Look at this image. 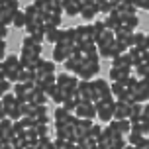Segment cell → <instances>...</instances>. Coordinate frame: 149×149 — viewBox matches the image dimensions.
Here are the masks:
<instances>
[{
  "mask_svg": "<svg viewBox=\"0 0 149 149\" xmlns=\"http://www.w3.org/2000/svg\"><path fill=\"white\" fill-rule=\"evenodd\" d=\"M24 12H26L28 22H43V14H41V12H39V10H37L33 4H28Z\"/></svg>",
  "mask_w": 149,
  "mask_h": 149,
  "instance_id": "cell-24",
  "label": "cell"
},
{
  "mask_svg": "<svg viewBox=\"0 0 149 149\" xmlns=\"http://www.w3.org/2000/svg\"><path fill=\"white\" fill-rule=\"evenodd\" d=\"M82 63H84V53H81V55H71V57L63 63V67H65V71H69V73H77V71L82 67Z\"/></svg>",
  "mask_w": 149,
  "mask_h": 149,
  "instance_id": "cell-13",
  "label": "cell"
},
{
  "mask_svg": "<svg viewBox=\"0 0 149 149\" xmlns=\"http://www.w3.org/2000/svg\"><path fill=\"white\" fill-rule=\"evenodd\" d=\"M88 41H94V37H92V26L90 24L77 26V43H88Z\"/></svg>",
  "mask_w": 149,
  "mask_h": 149,
  "instance_id": "cell-11",
  "label": "cell"
},
{
  "mask_svg": "<svg viewBox=\"0 0 149 149\" xmlns=\"http://www.w3.org/2000/svg\"><path fill=\"white\" fill-rule=\"evenodd\" d=\"M51 84H57V74H39L37 77V86L39 88H47Z\"/></svg>",
  "mask_w": 149,
  "mask_h": 149,
  "instance_id": "cell-25",
  "label": "cell"
},
{
  "mask_svg": "<svg viewBox=\"0 0 149 149\" xmlns=\"http://www.w3.org/2000/svg\"><path fill=\"white\" fill-rule=\"evenodd\" d=\"M24 71L22 59L20 55H6L2 59V65H0V74L2 79H8L10 82H20V73Z\"/></svg>",
  "mask_w": 149,
  "mask_h": 149,
  "instance_id": "cell-1",
  "label": "cell"
},
{
  "mask_svg": "<svg viewBox=\"0 0 149 149\" xmlns=\"http://www.w3.org/2000/svg\"><path fill=\"white\" fill-rule=\"evenodd\" d=\"M120 4H130V2H132V0H118Z\"/></svg>",
  "mask_w": 149,
  "mask_h": 149,
  "instance_id": "cell-51",
  "label": "cell"
},
{
  "mask_svg": "<svg viewBox=\"0 0 149 149\" xmlns=\"http://www.w3.org/2000/svg\"><path fill=\"white\" fill-rule=\"evenodd\" d=\"M145 53H149V33L145 36V39H143V47H141Z\"/></svg>",
  "mask_w": 149,
  "mask_h": 149,
  "instance_id": "cell-45",
  "label": "cell"
},
{
  "mask_svg": "<svg viewBox=\"0 0 149 149\" xmlns=\"http://www.w3.org/2000/svg\"><path fill=\"white\" fill-rule=\"evenodd\" d=\"M132 4L137 10H149V0H132Z\"/></svg>",
  "mask_w": 149,
  "mask_h": 149,
  "instance_id": "cell-42",
  "label": "cell"
},
{
  "mask_svg": "<svg viewBox=\"0 0 149 149\" xmlns=\"http://www.w3.org/2000/svg\"><path fill=\"white\" fill-rule=\"evenodd\" d=\"M94 90H96V102L98 100H116L112 94V84L104 79H94Z\"/></svg>",
  "mask_w": 149,
  "mask_h": 149,
  "instance_id": "cell-6",
  "label": "cell"
},
{
  "mask_svg": "<svg viewBox=\"0 0 149 149\" xmlns=\"http://www.w3.org/2000/svg\"><path fill=\"white\" fill-rule=\"evenodd\" d=\"M31 4H33V6H36L43 16H47L49 12H51V6H49V2H47V0H33Z\"/></svg>",
  "mask_w": 149,
  "mask_h": 149,
  "instance_id": "cell-36",
  "label": "cell"
},
{
  "mask_svg": "<svg viewBox=\"0 0 149 149\" xmlns=\"http://www.w3.org/2000/svg\"><path fill=\"white\" fill-rule=\"evenodd\" d=\"M81 4H79V2H77V0H65V2H63V12H65V14L67 16H81Z\"/></svg>",
  "mask_w": 149,
  "mask_h": 149,
  "instance_id": "cell-23",
  "label": "cell"
},
{
  "mask_svg": "<svg viewBox=\"0 0 149 149\" xmlns=\"http://www.w3.org/2000/svg\"><path fill=\"white\" fill-rule=\"evenodd\" d=\"M14 16L16 12L10 8H0V18H2V26H12L14 24Z\"/></svg>",
  "mask_w": 149,
  "mask_h": 149,
  "instance_id": "cell-29",
  "label": "cell"
},
{
  "mask_svg": "<svg viewBox=\"0 0 149 149\" xmlns=\"http://www.w3.org/2000/svg\"><path fill=\"white\" fill-rule=\"evenodd\" d=\"M59 43H63V45H74L77 43V28H63L61 30Z\"/></svg>",
  "mask_w": 149,
  "mask_h": 149,
  "instance_id": "cell-18",
  "label": "cell"
},
{
  "mask_svg": "<svg viewBox=\"0 0 149 149\" xmlns=\"http://www.w3.org/2000/svg\"><path fill=\"white\" fill-rule=\"evenodd\" d=\"M112 67H130V69H134V59H132L130 51L124 53V55H118L116 59H112Z\"/></svg>",
  "mask_w": 149,
  "mask_h": 149,
  "instance_id": "cell-22",
  "label": "cell"
},
{
  "mask_svg": "<svg viewBox=\"0 0 149 149\" xmlns=\"http://www.w3.org/2000/svg\"><path fill=\"white\" fill-rule=\"evenodd\" d=\"M98 6H94V4H88V6H82L81 10V18L84 20V22H96V16H98Z\"/></svg>",
  "mask_w": 149,
  "mask_h": 149,
  "instance_id": "cell-19",
  "label": "cell"
},
{
  "mask_svg": "<svg viewBox=\"0 0 149 149\" xmlns=\"http://www.w3.org/2000/svg\"><path fill=\"white\" fill-rule=\"evenodd\" d=\"M43 30H51V28H59L61 24V14H55V12H49L47 16H43Z\"/></svg>",
  "mask_w": 149,
  "mask_h": 149,
  "instance_id": "cell-21",
  "label": "cell"
},
{
  "mask_svg": "<svg viewBox=\"0 0 149 149\" xmlns=\"http://www.w3.org/2000/svg\"><path fill=\"white\" fill-rule=\"evenodd\" d=\"M71 55H73V45L57 43L53 47V61H55V63H65Z\"/></svg>",
  "mask_w": 149,
  "mask_h": 149,
  "instance_id": "cell-9",
  "label": "cell"
},
{
  "mask_svg": "<svg viewBox=\"0 0 149 149\" xmlns=\"http://www.w3.org/2000/svg\"><path fill=\"white\" fill-rule=\"evenodd\" d=\"M132 122L130 120H112L110 124H108V127H110L114 134H120V135H127L130 132H132Z\"/></svg>",
  "mask_w": 149,
  "mask_h": 149,
  "instance_id": "cell-10",
  "label": "cell"
},
{
  "mask_svg": "<svg viewBox=\"0 0 149 149\" xmlns=\"http://www.w3.org/2000/svg\"><path fill=\"white\" fill-rule=\"evenodd\" d=\"M47 2H49L51 10H53V8H59V6H61V0H47Z\"/></svg>",
  "mask_w": 149,
  "mask_h": 149,
  "instance_id": "cell-46",
  "label": "cell"
},
{
  "mask_svg": "<svg viewBox=\"0 0 149 149\" xmlns=\"http://www.w3.org/2000/svg\"><path fill=\"white\" fill-rule=\"evenodd\" d=\"M132 132H137V134L145 135V137H149V122H137V124H134L132 126Z\"/></svg>",
  "mask_w": 149,
  "mask_h": 149,
  "instance_id": "cell-33",
  "label": "cell"
},
{
  "mask_svg": "<svg viewBox=\"0 0 149 149\" xmlns=\"http://www.w3.org/2000/svg\"><path fill=\"white\" fill-rule=\"evenodd\" d=\"M124 149H137V147H134V145H130V143H127V145H126Z\"/></svg>",
  "mask_w": 149,
  "mask_h": 149,
  "instance_id": "cell-52",
  "label": "cell"
},
{
  "mask_svg": "<svg viewBox=\"0 0 149 149\" xmlns=\"http://www.w3.org/2000/svg\"><path fill=\"white\" fill-rule=\"evenodd\" d=\"M10 88H14V82H10L8 79H2V81H0V90H2V94H8Z\"/></svg>",
  "mask_w": 149,
  "mask_h": 149,
  "instance_id": "cell-40",
  "label": "cell"
},
{
  "mask_svg": "<svg viewBox=\"0 0 149 149\" xmlns=\"http://www.w3.org/2000/svg\"><path fill=\"white\" fill-rule=\"evenodd\" d=\"M37 73L39 74H55V61H47L43 59L41 61V65H39V69H37Z\"/></svg>",
  "mask_w": 149,
  "mask_h": 149,
  "instance_id": "cell-30",
  "label": "cell"
},
{
  "mask_svg": "<svg viewBox=\"0 0 149 149\" xmlns=\"http://www.w3.org/2000/svg\"><path fill=\"white\" fill-rule=\"evenodd\" d=\"M8 37V26H2V41H6Z\"/></svg>",
  "mask_w": 149,
  "mask_h": 149,
  "instance_id": "cell-48",
  "label": "cell"
},
{
  "mask_svg": "<svg viewBox=\"0 0 149 149\" xmlns=\"http://www.w3.org/2000/svg\"><path fill=\"white\" fill-rule=\"evenodd\" d=\"M98 73H100V61H88V59H84L82 67L79 69L74 74H77L81 81H92V77H96Z\"/></svg>",
  "mask_w": 149,
  "mask_h": 149,
  "instance_id": "cell-4",
  "label": "cell"
},
{
  "mask_svg": "<svg viewBox=\"0 0 149 149\" xmlns=\"http://www.w3.org/2000/svg\"><path fill=\"white\" fill-rule=\"evenodd\" d=\"M81 79L77 74H71V73H59L57 74V86L69 90L71 94H77V86H79Z\"/></svg>",
  "mask_w": 149,
  "mask_h": 149,
  "instance_id": "cell-5",
  "label": "cell"
},
{
  "mask_svg": "<svg viewBox=\"0 0 149 149\" xmlns=\"http://www.w3.org/2000/svg\"><path fill=\"white\" fill-rule=\"evenodd\" d=\"M77 2L81 4V8H82V6H88V4H90V0H77Z\"/></svg>",
  "mask_w": 149,
  "mask_h": 149,
  "instance_id": "cell-50",
  "label": "cell"
},
{
  "mask_svg": "<svg viewBox=\"0 0 149 149\" xmlns=\"http://www.w3.org/2000/svg\"><path fill=\"white\" fill-rule=\"evenodd\" d=\"M145 36H147V33L135 31V33H134V47H139V49H141V47H143V39H145Z\"/></svg>",
  "mask_w": 149,
  "mask_h": 149,
  "instance_id": "cell-39",
  "label": "cell"
},
{
  "mask_svg": "<svg viewBox=\"0 0 149 149\" xmlns=\"http://www.w3.org/2000/svg\"><path fill=\"white\" fill-rule=\"evenodd\" d=\"M59 37H61V28H51V30L45 31V43L57 45L59 43Z\"/></svg>",
  "mask_w": 149,
  "mask_h": 149,
  "instance_id": "cell-27",
  "label": "cell"
},
{
  "mask_svg": "<svg viewBox=\"0 0 149 149\" xmlns=\"http://www.w3.org/2000/svg\"><path fill=\"white\" fill-rule=\"evenodd\" d=\"M137 149H149V137H145V141H143Z\"/></svg>",
  "mask_w": 149,
  "mask_h": 149,
  "instance_id": "cell-49",
  "label": "cell"
},
{
  "mask_svg": "<svg viewBox=\"0 0 149 149\" xmlns=\"http://www.w3.org/2000/svg\"><path fill=\"white\" fill-rule=\"evenodd\" d=\"M96 149H98V147H96Z\"/></svg>",
  "mask_w": 149,
  "mask_h": 149,
  "instance_id": "cell-53",
  "label": "cell"
},
{
  "mask_svg": "<svg viewBox=\"0 0 149 149\" xmlns=\"http://www.w3.org/2000/svg\"><path fill=\"white\" fill-rule=\"evenodd\" d=\"M132 94H134L135 102H141V104L149 102V81H139L135 92H132Z\"/></svg>",
  "mask_w": 149,
  "mask_h": 149,
  "instance_id": "cell-12",
  "label": "cell"
},
{
  "mask_svg": "<svg viewBox=\"0 0 149 149\" xmlns=\"http://www.w3.org/2000/svg\"><path fill=\"white\" fill-rule=\"evenodd\" d=\"M134 74V69L130 67H110V81L112 82H126Z\"/></svg>",
  "mask_w": 149,
  "mask_h": 149,
  "instance_id": "cell-8",
  "label": "cell"
},
{
  "mask_svg": "<svg viewBox=\"0 0 149 149\" xmlns=\"http://www.w3.org/2000/svg\"><path fill=\"white\" fill-rule=\"evenodd\" d=\"M141 120L143 122H149V102L143 104V112H141Z\"/></svg>",
  "mask_w": 149,
  "mask_h": 149,
  "instance_id": "cell-44",
  "label": "cell"
},
{
  "mask_svg": "<svg viewBox=\"0 0 149 149\" xmlns=\"http://www.w3.org/2000/svg\"><path fill=\"white\" fill-rule=\"evenodd\" d=\"M137 24H139L137 14H135V16H127V18L122 20V26H124V28H130V30H134V31H135V28H137Z\"/></svg>",
  "mask_w": 149,
  "mask_h": 149,
  "instance_id": "cell-37",
  "label": "cell"
},
{
  "mask_svg": "<svg viewBox=\"0 0 149 149\" xmlns=\"http://www.w3.org/2000/svg\"><path fill=\"white\" fill-rule=\"evenodd\" d=\"M96 104V118L102 120L104 124H110L116 114V100H98Z\"/></svg>",
  "mask_w": 149,
  "mask_h": 149,
  "instance_id": "cell-2",
  "label": "cell"
},
{
  "mask_svg": "<svg viewBox=\"0 0 149 149\" xmlns=\"http://www.w3.org/2000/svg\"><path fill=\"white\" fill-rule=\"evenodd\" d=\"M130 110H132V104H127L124 100H116V114H114V120H130Z\"/></svg>",
  "mask_w": 149,
  "mask_h": 149,
  "instance_id": "cell-17",
  "label": "cell"
},
{
  "mask_svg": "<svg viewBox=\"0 0 149 149\" xmlns=\"http://www.w3.org/2000/svg\"><path fill=\"white\" fill-rule=\"evenodd\" d=\"M141 112H143V104H141V102L132 104V110H130V122H132V124L141 122Z\"/></svg>",
  "mask_w": 149,
  "mask_h": 149,
  "instance_id": "cell-26",
  "label": "cell"
},
{
  "mask_svg": "<svg viewBox=\"0 0 149 149\" xmlns=\"http://www.w3.org/2000/svg\"><path fill=\"white\" fill-rule=\"evenodd\" d=\"M77 118H84V120H92L96 118V104L94 102H79L77 110H74Z\"/></svg>",
  "mask_w": 149,
  "mask_h": 149,
  "instance_id": "cell-7",
  "label": "cell"
},
{
  "mask_svg": "<svg viewBox=\"0 0 149 149\" xmlns=\"http://www.w3.org/2000/svg\"><path fill=\"white\" fill-rule=\"evenodd\" d=\"M30 116H33V118H41V116H47V106L45 104H39V106H36L33 104V108H31V114Z\"/></svg>",
  "mask_w": 149,
  "mask_h": 149,
  "instance_id": "cell-38",
  "label": "cell"
},
{
  "mask_svg": "<svg viewBox=\"0 0 149 149\" xmlns=\"http://www.w3.org/2000/svg\"><path fill=\"white\" fill-rule=\"evenodd\" d=\"M90 26H92V37H94V43H96V41H98V37L104 33L106 24H104V20H96V22H92Z\"/></svg>",
  "mask_w": 149,
  "mask_h": 149,
  "instance_id": "cell-31",
  "label": "cell"
},
{
  "mask_svg": "<svg viewBox=\"0 0 149 149\" xmlns=\"http://www.w3.org/2000/svg\"><path fill=\"white\" fill-rule=\"evenodd\" d=\"M135 77H137L139 81H149V61L143 63L141 67L135 69Z\"/></svg>",
  "mask_w": 149,
  "mask_h": 149,
  "instance_id": "cell-34",
  "label": "cell"
},
{
  "mask_svg": "<svg viewBox=\"0 0 149 149\" xmlns=\"http://www.w3.org/2000/svg\"><path fill=\"white\" fill-rule=\"evenodd\" d=\"M73 112H69L65 106H57L55 112H53V118L55 122H59V124H71V120H73Z\"/></svg>",
  "mask_w": 149,
  "mask_h": 149,
  "instance_id": "cell-16",
  "label": "cell"
},
{
  "mask_svg": "<svg viewBox=\"0 0 149 149\" xmlns=\"http://www.w3.org/2000/svg\"><path fill=\"white\" fill-rule=\"evenodd\" d=\"M143 141H145V135L137 134V132H130V134H127V143H130V145H134V147H139Z\"/></svg>",
  "mask_w": 149,
  "mask_h": 149,
  "instance_id": "cell-32",
  "label": "cell"
},
{
  "mask_svg": "<svg viewBox=\"0 0 149 149\" xmlns=\"http://www.w3.org/2000/svg\"><path fill=\"white\" fill-rule=\"evenodd\" d=\"M102 132H104V127H102V126H96V124H94V126H92V130H90V137L98 139V137L102 135Z\"/></svg>",
  "mask_w": 149,
  "mask_h": 149,
  "instance_id": "cell-43",
  "label": "cell"
},
{
  "mask_svg": "<svg viewBox=\"0 0 149 149\" xmlns=\"http://www.w3.org/2000/svg\"><path fill=\"white\" fill-rule=\"evenodd\" d=\"M77 98L81 102H96V90L94 81H81L77 86Z\"/></svg>",
  "mask_w": 149,
  "mask_h": 149,
  "instance_id": "cell-3",
  "label": "cell"
},
{
  "mask_svg": "<svg viewBox=\"0 0 149 149\" xmlns=\"http://www.w3.org/2000/svg\"><path fill=\"white\" fill-rule=\"evenodd\" d=\"M45 100H47V94H45V92L39 88V86H37V88L31 92V96H30V102H31V104H36V106L45 104Z\"/></svg>",
  "mask_w": 149,
  "mask_h": 149,
  "instance_id": "cell-28",
  "label": "cell"
},
{
  "mask_svg": "<svg viewBox=\"0 0 149 149\" xmlns=\"http://www.w3.org/2000/svg\"><path fill=\"white\" fill-rule=\"evenodd\" d=\"M14 134L16 135H24L26 134V126L22 124V120H14Z\"/></svg>",
  "mask_w": 149,
  "mask_h": 149,
  "instance_id": "cell-41",
  "label": "cell"
},
{
  "mask_svg": "<svg viewBox=\"0 0 149 149\" xmlns=\"http://www.w3.org/2000/svg\"><path fill=\"white\" fill-rule=\"evenodd\" d=\"M12 92L18 96L20 102H30V96H31V92H33V90H31L28 84H24V82H16L14 88H12Z\"/></svg>",
  "mask_w": 149,
  "mask_h": 149,
  "instance_id": "cell-14",
  "label": "cell"
},
{
  "mask_svg": "<svg viewBox=\"0 0 149 149\" xmlns=\"http://www.w3.org/2000/svg\"><path fill=\"white\" fill-rule=\"evenodd\" d=\"M104 24H106V28H108V30L116 31V30L120 28V26H122V18L118 16V12H116V10H112L110 14H106Z\"/></svg>",
  "mask_w": 149,
  "mask_h": 149,
  "instance_id": "cell-20",
  "label": "cell"
},
{
  "mask_svg": "<svg viewBox=\"0 0 149 149\" xmlns=\"http://www.w3.org/2000/svg\"><path fill=\"white\" fill-rule=\"evenodd\" d=\"M28 24V18H26V12L24 10H18L14 16V28H26Z\"/></svg>",
  "mask_w": 149,
  "mask_h": 149,
  "instance_id": "cell-35",
  "label": "cell"
},
{
  "mask_svg": "<svg viewBox=\"0 0 149 149\" xmlns=\"http://www.w3.org/2000/svg\"><path fill=\"white\" fill-rule=\"evenodd\" d=\"M37 124H45V126H47V124H49V118H47V116H41V118H37Z\"/></svg>",
  "mask_w": 149,
  "mask_h": 149,
  "instance_id": "cell-47",
  "label": "cell"
},
{
  "mask_svg": "<svg viewBox=\"0 0 149 149\" xmlns=\"http://www.w3.org/2000/svg\"><path fill=\"white\" fill-rule=\"evenodd\" d=\"M130 55H132V59H134V69L141 67L143 63L149 61V53H145L143 49H139V47H130Z\"/></svg>",
  "mask_w": 149,
  "mask_h": 149,
  "instance_id": "cell-15",
  "label": "cell"
}]
</instances>
